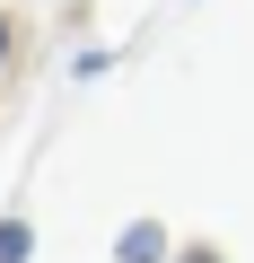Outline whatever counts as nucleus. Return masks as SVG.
Masks as SVG:
<instances>
[{
	"label": "nucleus",
	"mask_w": 254,
	"mask_h": 263,
	"mask_svg": "<svg viewBox=\"0 0 254 263\" xmlns=\"http://www.w3.org/2000/svg\"><path fill=\"white\" fill-rule=\"evenodd\" d=\"M114 254H123V263H158V254H167V228H158V219L123 228V246H114Z\"/></svg>",
	"instance_id": "obj_1"
},
{
	"label": "nucleus",
	"mask_w": 254,
	"mask_h": 263,
	"mask_svg": "<svg viewBox=\"0 0 254 263\" xmlns=\"http://www.w3.org/2000/svg\"><path fill=\"white\" fill-rule=\"evenodd\" d=\"M27 246H35L27 219H0V263H27Z\"/></svg>",
	"instance_id": "obj_2"
},
{
	"label": "nucleus",
	"mask_w": 254,
	"mask_h": 263,
	"mask_svg": "<svg viewBox=\"0 0 254 263\" xmlns=\"http://www.w3.org/2000/svg\"><path fill=\"white\" fill-rule=\"evenodd\" d=\"M0 53H9V27H0Z\"/></svg>",
	"instance_id": "obj_3"
},
{
	"label": "nucleus",
	"mask_w": 254,
	"mask_h": 263,
	"mask_svg": "<svg viewBox=\"0 0 254 263\" xmlns=\"http://www.w3.org/2000/svg\"><path fill=\"white\" fill-rule=\"evenodd\" d=\"M193 263H219V254H193Z\"/></svg>",
	"instance_id": "obj_4"
}]
</instances>
